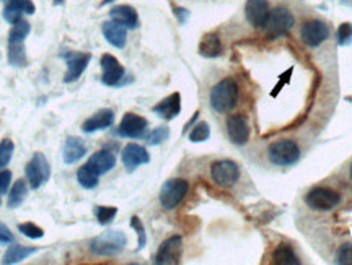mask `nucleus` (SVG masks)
Segmentation results:
<instances>
[{"label":"nucleus","mask_w":352,"mask_h":265,"mask_svg":"<svg viewBox=\"0 0 352 265\" xmlns=\"http://www.w3.org/2000/svg\"><path fill=\"white\" fill-rule=\"evenodd\" d=\"M114 122V113L111 109H101L91 117H88L85 122L82 124V130L85 134H95L98 130H104L111 127Z\"/></svg>","instance_id":"412c9836"},{"label":"nucleus","mask_w":352,"mask_h":265,"mask_svg":"<svg viewBox=\"0 0 352 265\" xmlns=\"http://www.w3.org/2000/svg\"><path fill=\"white\" fill-rule=\"evenodd\" d=\"M63 57L65 59V64H67V72L64 75V83H74L78 80L91 60L90 54H82V52H64Z\"/></svg>","instance_id":"f8f14e48"},{"label":"nucleus","mask_w":352,"mask_h":265,"mask_svg":"<svg viewBox=\"0 0 352 265\" xmlns=\"http://www.w3.org/2000/svg\"><path fill=\"white\" fill-rule=\"evenodd\" d=\"M109 19L116 23L126 26L127 30L139 28V15L134 7L131 5H116L109 10Z\"/></svg>","instance_id":"4be33fe9"},{"label":"nucleus","mask_w":352,"mask_h":265,"mask_svg":"<svg viewBox=\"0 0 352 265\" xmlns=\"http://www.w3.org/2000/svg\"><path fill=\"white\" fill-rule=\"evenodd\" d=\"M98 179H100V176L95 174L87 165L78 168L77 181L83 189H88V191H90V189H95L96 185H98Z\"/></svg>","instance_id":"c756f323"},{"label":"nucleus","mask_w":352,"mask_h":265,"mask_svg":"<svg viewBox=\"0 0 352 265\" xmlns=\"http://www.w3.org/2000/svg\"><path fill=\"white\" fill-rule=\"evenodd\" d=\"M131 227H132V229H135V231H138V238H139V240H138V249L140 251L145 246V242H147V236H145V228H144L142 222H140L139 216H132Z\"/></svg>","instance_id":"e433bc0d"},{"label":"nucleus","mask_w":352,"mask_h":265,"mask_svg":"<svg viewBox=\"0 0 352 265\" xmlns=\"http://www.w3.org/2000/svg\"><path fill=\"white\" fill-rule=\"evenodd\" d=\"M127 238L122 231H107L90 241V253L98 257H113L124 249Z\"/></svg>","instance_id":"f03ea898"},{"label":"nucleus","mask_w":352,"mask_h":265,"mask_svg":"<svg viewBox=\"0 0 352 265\" xmlns=\"http://www.w3.org/2000/svg\"><path fill=\"white\" fill-rule=\"evenodd\" d=\"M85 165L90 168L95 174L103 176L109 173V171L116 166V157H114V153L109 152V150H100V152L91 154L90 160H88Z\"/></svg>","instance_id":"a211bd4d"},{"label":"nucleus","mask_w":352,"mask_h":265,"mask_svg":"<svg viewBox=\"0 0 352 265\" xmlns=\"http://www.w3.org/2000/svg\"><path fill=\"white\" fill-rule=\"evenodd\" d=\"M111 2H114V0H101L100 7H104V5H108V3H111Z\"/></svg>","instance_id":"79ce46f5"},{"label":"nucleus","mask_w":352,"mask_h":265,"mask_svg":"<svg viewBox=\"0 0 352 265\" xmlns=\"http://www.w3.org/2000/svg\"><path fill=\"white\" fill-rule=\"evenodd\" d=\"M32 26L26 20H20L16 23H13L10 33H8V44H20L25 43V39L28 38Z\"/></svg>","instance_id":"c85d7f7f"},{"label":"nucleus","mask_w":352,"mask_h":265,"mask_svg":"<svg viewBox=\"0 0 352 265\" xmlns=\"http://www.w3.org/2000/svg\"><path fill=\"white\" fill-rule=\"evenodd\" d=\"M19 231L23 236L28 238V240H41V238H44V229L41 227H38V224L32 223V222L20 223L19 224Z\"/></svg>","instance_id":"473e14b6"},{"label":"nucleus","mask_w":352,"mask_h":265,"mask_svg":"<svg viewBox=\"0 0 352 265\" xmlns=\"http://www.w3.org/2000/svg\"><path fill=\"white\" fill-rule=\"evenodd\" d=\"M300 38L307 46L318 47L329 38V26L320 20L307 21L300 30Z\"/></svg>","instance_id":"1a4fd4ad"},{"label":"nucleus","mask_w":352,"mask_h":265,"mask_svg":"<svg viewBox=\"0 0 352 265\" xmlns=\"http://www.w3.org/2000/svg\"><path fill=\"white\" fill-rule=\"evenodd\" d=\"M87 145L80 137H69L64 142L63 148V160L65 165H76L87 154Z\"/></svg>","instance_id":"aec40b11"},{"label":"nucleus","mask_w":352,"mask_h":265,"mask_svg":"<svg viewBox=\"0 0 352 265\" xmlns=\"http://www.w3.org/2000/svg\"><path fill=\"white\" fill-rule=\"evenodd\" d=\"M103 75H101V82L107 87H118L124 78V67L120 64V60L111 54H103L100 59Z\"/></svg>","instance_id":"ddd939ff"},{"label":"nucleus","mask_w":352,"mask_h":265,"mask_svg":"<svg viewBox=\"0 0 352 265\" xmlns=\"http://www.w3.org/2000/svg\"><path fill=\"white\" fill-rule=\"evenodd\" d=\"M239 103V85L232 78L219 82L210 91V106L220 114L232 111Z\"/></svg>","instance_id":"f257e3e1"},{"label":"nucleus","mask_w":352,"mask_h":265,"mask_svg":"<svg viewBox=\"0 0 352 265\" xmlns=\"http://www.w3.org/2000/svg\"><path fill=\"white\" fill-rule=\"evenodd\" d=\"M168 137H170V130L166 129V127H157V129H153L152 134L147 137V143L148 145H160V143H164Z\"/></svg>","instance_id":"c9c22d12"},{"label":"nucleus","mask_w":352,"mask_h":265,"mask_svg":"<svg viewBox=\"0 0 352 265\" xmlns=\"http://www.w3.org/2000/svg\"><path fill=\"white\" fill-rule=\"evenodd\" d=\"M15 241V236L10 231V228L6 223L0 222V244H12Z\"/></svg>","instance_id":"ea45409f"},{"label":"nucleus","mask_w":352,"mask_h":265,"mask_svg":"<svg viewBox=\"0 0 352 265\" xmlns=\"http://www.w3.org/2000/svg\"><path fill=\"white\" fill-rule=\"evenodd\" d=\"M270 13L271 10L267 0H246L245 15L253 28H264L267 19H270Z\"/></svg>","instance_id":"4468645a"},{"label":"nucleus","mask_w":352,"mask_h":265,"mask_svg":"<svg viewBox=\"0 0 352 265\" xmlns=\"http://www.w3.org/2000/svg\"><path fill=\"white\" fill-rule=\"evenodd\" d=\"M65 0H54V5H63Z\"/></svg>","instance_id":"37998d69"},{"label":"nucleus","mask_w":352,"mask_h":265,"mask_svg":"<svg viewBox=\"0 0 352 265\" xmlns=\"http://www.w3.org/2000/svg\"><path fill=\"white\" fill-rule=\"evenodd\" d=\"M351 179H352V166H351Z\"/></svg>","instance_id":"c03bdc74"},{"label":"nucleus","mask_w":352,"mask_h":265,"mask_svg":"<svg viewBox=\"0 0 352 265\" xmlns=\"http://www.w3.org/2000/svg\"><path fill=\"white\" fill-rule=\"evenodd\" d=\"M26 196H28V184H26V181L19 179L12 185L10 194H8L7 198V207L8 209H19L26 200Z\"/></svg>","instance_id":"a878e982"},{"label":"nucleus","mask_w":352,"mask_h":265,"mask_svg":"<svg viewBox=\"0 0 352 265\" xmlns=\"http://www.w3.org/2000/svg\"><path fill=\"white\" fill-rule=\"evenodd\" d=\"M338 44L340 46H349L352 44V25L351 23H342L340 28H338Z\"/></svg>","instance_id":"f704fd0d"},{"label":"nucleus","mask_w":352,"mask_h":265,"mask_svg":"<svg viewBox=\"0 0 352 265\" xmlns=\"http://www.w3.org/2000/svg\"><path fill=\"white\" fill-rule=\"evenodd\" d=\"M210 137V129L206 122H199L197 126L192 127V130L189 132V140L192 143H199V142H206Z\"/></svg>","instance_id":"2f4dec72"},{"label":"nucleus","mask_w":352,"mask_h":265,"mask_svg":"<svg viewBox=\"0 0 352 265\" xmlns=\"http://www.w3.org/2000/svg\"><path fill=\"white\" fill-rule=\"evenodd\" d=\"M101 31H103V36L107 38V41L111 44V46L118 47V49H122L126 46L127 41V28L122 26L116 21H104L103 26H101Z\"/></svg>","instance_id":"5701e85b"},{"label":"nucleus","mask_w":352,"mask_h":265,"mask_svg":"<svg viewBox=\"0 0 352 265\" xmlns=\"http://www.w3.org/2000/svg\"><path fill=\"white\" fill-rule=\"evenodd\" d=\"M122 163H124L126 170L132 173L135 168H139L140 165H147L151 161V154H148L147 150L144 147H140L138 143H129L122 148L121 153Z\"/></svg>","instance_id":"f3484780"},{"label":"nucleus","mask_w":352,"mask_h":265,"mask_svg":"<svg viewBox=\"0 0 352 265\" xmlns=\"http://www.w3.org/2000/svg\"><path fill=\"white\" fill-rule=\"evenodd\" d=\"M182 254H183V240L182 236H171L168 240L162 242V246L158 247V253L155 255L157 265H178L182 262Z\"/></svg>","instance_id":"0eeeda50"},{"label":"nucleus","mask_w":352,"mask_h":265,"mask_svg":"<svg viewBox=\"0 0 352 265\" xmlns=\"http://www.w3.org/2000/svg\"><path fill=\"white\" fill-rule=\"evenodd\" d=\"M272 262L277 265H298L300 260L297 259L296 253L287 244H280L272 254Z\"/></svg>","instance_id":"cd10ccee"},{"label":"nucleus","mask_w":352,"mask_h":265,"mask_svg":"<svg viewBox=\"0 0 352 265\" xmlns=\"http://www.w3.org/2000/svg\"><path fill=\"white\" fill-rule=\"evenodd\" d=\"M147 119L134 113H127L118 127V135L124 137V139H142L147 132Z\"/></svg>","instance_id":"9b49d317"},{"label":"nucleus","mask_w":352,"mask_h":265,"mask_svg":"<svg viewBox=\"0 0 352 265\" xmlns=\"http://www.w3.org/2000/svg\"><path fill=\"white\" fill-rule=\"evenodd\" d=\"M7 60L12 67L16 69H23L28 65V57H26V51H25V44H8L7 49Z\"/></svg>","instance_id":"bb28decb"},{"label":"nucleus","mask_w":352,"mask_h":265,"mask_svg":"<svg viewBox=\"0 0 352 265\" xmlns=\"http://www.w3.org/2000/svg\"><path fill=\"white\" fill-rule=\"evenodd\" d=\"M173 12H175V16L176 20L179 21V23L184 25L189 19V12L186 10V8H182V7H173Z\"/></svg>","instance_id":"a19ab883"},{"label":"nucleus","mask_w":352,"mask_h":265,"mask_svg":"<svg viewBox=\"0 0 352 265\" xmlns=\"http://www.w3.org/2000/svg\"><path fill=\"white\" fill-rule=\"evenodd\" d=\"M118 215V209L116 207H104V205H98L95 209V216L98 220L100 224H109L114 220V216Z\"/></svg>","instance_id":"7c9ffc66"},{"label":"nucleus","mask_w":352,"mask_h":265,"mask_svg":"<svg viewBox=\"0 0 352 265\" xmlns=\"http://www.w3.org/2000/svg\"><path fill=\"white\" fill-rule=\"evenodd\" d=\"M227 132L235 145H245L250 140V126L245 116L233 114L227 119Z\"/></svg>","instance_id":"dca6fc26"},{"label":"nucleus","mask_w":352,"mask_h":265,"mask_svg":"<svg viewBox=\"0 0 352 265\" xmlns=\"http://www.w3.org/2000/svg\"><path fill=\"white\" fill-rule=\"evenodd\" d=\"M336 264L352 265V244H344L338 249Z\"/></svg>","instance_id":"4c0bfd02"},{"label":"nucleus","mask_w":352,"mask_h":265,"mask_svg":"<svg viewBox=\"0 0 352 265\" xmlns=\"http://www.w3.org/2000/svg\"><path fill=\"white\" fill-rule=\"evenodd\" d=\"M25 174H26V181H28L30 187L36 189L43 187L44 184L47 183L51 178V166L50 161L46 160L43 153H34L32 157V160L26 163L25 166Z\"/></svg>","instance_id":"20e7f679"},{"label":"nucleus","mask_w":352,"mask_h":265,"mask_svg":"<svg viewBox=\"0 0 352 265\" xmlns=\"http://www.w3.org/2000/svg\"><path fill=\"white\" fill-rule=\"evenodd\" d=\"M189 191V183L186 179H170L162 185L160 189V204L166 210H173L178 207L186 197Z\"/></svg>","instance_id":"39448f33"},{"label":"nucleus","mask_w":352,"mask_h":265,"mask_svg":"<svg viewBox=\"0 0 352 265\" xmlns=\"http://www.w3.org/2000/svg\"><path fill=\"white\" fill-rule=\"evenodd\" d=\"M38 249L36 247H28V246H20V244H13L8 247L3 254L2 264L3 265H15L26 260L28 257H32L33 254H36Z\"/></svg>","instance_id":"393cba45"},{"label":"nucleus","mask_w":352,"mask_h":265,"mask_svg":"<svg viewBox=\"0 0 352 265\" xmlns=\"http://www.w3.org/2000/svg\"><path fill=\"white\" fill-rule=\"evenodd\" d=\"M199 54L206 59H215V57L222 56L223 47H222V41H220L217 33H208L204 34L199 43V47H197Z\"/></svg>","instance_id":"b1692460"},{"label":"nucleus","mask_w":352,"mask_h":265,"mask_svg":"<svg viewBox=\"0 0 352 265\" xmlns=\"http://www.w3.org/2000/svg\"><path fill=\"white\" fill-rule=\"evenodd\" d=\"M300 158V148L292 140H279L270 147V160L277 166H292Z\"/></svg>","instance_id":"423d86ee"},{"label":"nucleus","mask_w":352,"mask_h":265,"mask_svg":"<svg viewBox=\"0 0 352 265\" xmlns=\"http://www.w3.org/2000/svg\"><path fill=\"white\" fill-rule=\"evenodd\" d=\"M36 7L32 0H8L7 5L3 7L2 16L7 23H16V21L23 20V15H33Z\"/></svg>","instance_id":"2eb2a0df"},{"label":"nucleus","mask_w":352,"mask_h":265,"mask_svg":"<svg viewBox=\"0 0 352 265\" xmlns=\"http://www.w3.org/2000/svg\"><path fill=\"white\" fill-rule=\"evenodd\" d=\"M13 152H15V145L10 139H3L0 142V168H7L8 163L12 161Z\"/></svg>","instance_id":"72a5a7b5"},{"label":"nucleus","mask_w":352,"mask_h":265,"mask_svg":"<svg viewBox=\"0 0 352 265\" xmlns=\"http://www.w3.org/2000/svg\"><path fill=\"white\" fill-rule=\"evenodd\" d=\"M340 196L336 192L331 191V189H324V187H318L314 189L307 194L305 202L308 207H311L314 210H320V211H328L340 204Z\"/></svg>","instance_id":"9d476101"},{"label":"nucleus","mask_w":352,"mask_h":265,"mask_svg":"<svg viewBox=\"0 0 352 265\" xmlns=\"http://www.w3.org/2000/svg\"><path fill=\"white\" fill-rule=\"evenodd\" d=\"M210 176L219 187H232L240 178V170L232 160H220L210 168Z\"/></svg>","instance_id":"6e6552de"},{"label":"nucleus","mask_w":352,"mask_h":265,"mask_svg":"<svg viewBox=\"0 0 352 265\" xmlns=\"http://www.w3.org/2000/svg\"><path fill=\"white\" fill-rule=\"evenodd\" d=\"M294 25H296V19H294L290 10L284 7H277L274 10H271L264 31H266L270 39H277L285 36L294 28Z\"/></svg>","instance_id":"7ed1b4c3"},{"label":"nucleus","mask_w":352,"mask_h":265,"mask_svg":"<svg viewBox=\"0 0 352 265\" xmlns=\"http://www.w3.org/2000/svg\"><path fill=\"white\" fill-rule=\"evenodd\" d=\"M152 111L160 116L165 121H171L182 113V95L179 93H173V95L166 96L165 100H162L157 106H153Z\"/></svg>","instance_id":"6ab92c4d"},{"label":"nucleus","mask_w":352,"mask_h":265,"mask_svg":"<svg viewBox=\"0 0 352 265\" xmlns=\"http://www.w3.org/2000/svg\"><path fill=\"white\" fill-rule=\"evenodd\" d=\"M12 183V171L2 170L0 171V205H2V197L8 192Z\"/></svg>","instance_id":"58836bf2"}]
</instances>
